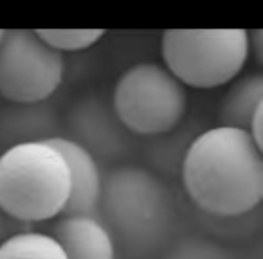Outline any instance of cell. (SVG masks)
<instances>
[{
	"label": "cell",
	"instance_id": "4fadbf2b",
	"mask_svg": "<svg viewBox=\"0 0 263 259\" xmlns=\"http://www.w3.org/2000/svg\"><path fill=\"white\" fill-rule=\"evenodd\" d=\"M180 124L172 132L155 137L154 144L148 150L152 164L162 173H170V175L180 173L187 148L198 135V133H191L190 126H180Z\"/></svg>",
	"mask_w": 263,
	"mask_h": 259
},
{
	"label": "cell",
	"instance_id": "8fae6325",
	"mask_svg": "<svg viewBox=\"0 0 263 259\" xmlns=\"http://www.w3.org/2000/svg\"><path fill=\"white\" fill-rule=\"evenodd\" d=\"M263 106V76L249 74L229 87L218 110L220 126L249 132L256 110Z\"/></svg>",
	"mask_w": 263,
	"mask_h": 259
},
{
	"label": "cell",
	"instance_id": "5bb4252c",
	"mask_svg": "<svg viewBox=\"0 0 263 259\" xmlns=\"http://www.w3.org/2000/svg\"><path fill=\"white\" fill-rule=\"evenodd\" d=\"M38 38L52 51L60 52H76L96 45L103 36V29H40L36 31Z\"/></svg>",
	"mask_w": 263,
	"mask_h": 259
},
{
	"label": "cell",
	"instance_id": "8992f818",
	"mask_svg": "<svg viewBox=\"0 0 263 259\" xmlns=\"http://www.w3.org/2000/svg\"><path fill=\"white\" fill-rule=\"evenodd\" d=\"M63 54L52 51L36 31H4L0 40V97L8 103L47 101L62 85Z\"/></svg>",
	"mask_w": 263,
	"mask_h": 259
},
{
	"label": "cell",
	"instance_id": "3957f363",
	"mask_svg": "<svg viewBox=\"0 0 263 259\" xmlns=\"http://www.w3.org/2000/svg\"><path fill=\"white\" fill-rule=\"evenodd\" d=\"M70 194L65 161L54 146L33 143L0 153V207L33 227L63 214Z\"/></svg>",
	"mask_w": 263,
	"mask_h": 259
},
{
	"label": "cell",
	"instance_id": "e0dca14e",
	"mask_svg": "<svg viewBox=\"0 0 263 259\" xmlns=\"http://www.w3.org/2000/svg\"><path fill=\"white\" fill-rule=\"evenodd\" d=\"M263 31L254 29L249 33V56H254L258 63L263 62Z\"/></svg>",
	"mask_w": 263,
	"mask_h": 259
},
{
	"label": "cell",
	"instance_id": "9c48e42d",
	"mask_svg": "<svg viewBox=\"0 0 263 259\" xmlns=\"http://www.w3.org/2000/svg\"><path fill=\"white\" fill-rule=\"evenodd\" d=\"M60 151L69 168L70 194L62 216H92L98 218L103 175L99 164L78 144L60 135L47 141Z\"/></svg>",
	"mask_w": 263,
	"mask_h": 259
},
{
	"label": "cell",
	"instance_id": "5b68a950",
	"mask_svg": "<svg viewBox=\"0 0 263 259\" xmlns=\"http://www.w3.org/2000/svg\"><path fill=\"white\" fill-rule=\"evenodd\" d=\"M112 108L130 133L157 137L175 130L187 110L184 85L161 63H136L116 81Z\"/></svg>",
	"mask_w": 263,
	"mask_h": 259
},
{
	"label": "cell",
	"instance_id": "7c38bea8",
	"mask_svg": "<svg viewBox=\"0 0 263 259\" xmlns=\"http://www.w3.org/2000/svg\"><path fill=\"white\" fill-rule=\"evenodd\" d=\"M0 259H67L62 247L44 230L27 229L0 245Z\"/></svg>",
	"mask_w": 263,
	"mask_h": 259
},
{
	"label": "cell",
	"instance_id": "7a4b0ae2",
	"mask_svg": "<svg viewBox=\"0 0 263 259\" xmlns=\"http://www.w3.org/2000/svg\"><path fill=\"white\" fill-rule=\"evenodd\" d=\"M98 220L130 257H146L166 243L175 207L168 187L141 166H117L101 182Z\"/></svg>",
	"mask_w": 263,
	"mask_h": 259
},
{
	"label": "cell",
	"instance_id": "9a60e30c",
	"mask_svg": "<svg viewBox=\"0 0 263 259\" xmlns=\"http://www.w3.org/2000/svg\"><path fill=\"white\" fill-rule=\"evenodd\" d=\"M166 259H231V255L218 241L190 236L177 241Z\"/></svg>",
	"mask_w": 263,
	"mask_h": 259
},
{
	"label": "cell",
	"instance_id": "ba28073f",
	"mask_svg": "<svg viewBox=\"0 0 263 259\" xmlns=\"http://www.w3.org/2000/svg\"><path fill=\"white\" fill-rule=\"evenodd\" d=\"M60 135L62 123L51 103H6L0 106V153Z\"/></svg>",
	"mask_w": 263,
	"mask_h": 259
},
{
	"label": "cell",
	"instance_id": "277c9868",
	"mask_svg": "<svg viewBox=\"0 0 263 259\" xmlns=\"http://www.w3.org/2000/svg\"><path fill=\"white\" fill-rule=\"evenodd\" d=\"M162 65L182 85L216 88L231 83L249 59L245 29H168L161 42Z\"/></svg>",
	"mask_w": 263,
	"mask_h": 259
},
{
	"label": "cell",
	"instance_id": "ac0fdd59",
	"mask_svg": "<svg viewBox=\"0 0 263 259\" xmlns=\"http://www.w3.org/2000/svg\"><path fill=\"white\" fill-rule=\"evenodd\" d=\"M2 34H4V29H0V40H2Z\"/></svg>",
	"mask_w": 263,
	"mask_h": 259
},
{
	"label": "cell",
	"instance_id": "30bf717a",
	"mask_svg": "<svg viewBox=\"0 0 263 259\" xmlns=\"http://www.w3.org/2000/svg\"><path fill=\"white\" fill-rule=\"evenodd\" d=\"M44 232L58 241L67 259H116L112 236L98 218L58 216Z\"/></svg>",
	"mask_w": 263,
	"mask_h": 259
},
{
	"label": "cell",
	"instance_id": "52a82bcc",
	"mask_svg": "<svg viewBox=\"0 0 263 259\" xmlns=\"http://www.w3.org/2000/svg\"><path fill=\"white\" fill-rule=\"evenodd\" d=\"M67 132V139L83 148L98 164L124 157L130 148V132L117 119L112 103L98 95H87L70 108Z\"/></svg>",
	"mask_w": 263,
	"mask_h": 259
},
{
	"label": "cell",
	"instance_id": "2e32d148",
	"mask_svg": "<svg viewBox=\"0 0 263 259\" xmlns=\"http://www.w3.org/2000/svg\"><path fill=\"white\" fill-rule=\"evenodd\" d=\"M27 229H31V227L13 220L9 214H6L4 209L0 207V245L4 243L8 237H11L13 234L22 232V230H27Z\"/></svg>",
	"mask_w": 263,
	"mask_h": 259
},
{
	"label": "cell",
	"instance_id": "6da1fadb",
	"mask_svg": "<svg viewBox=\"0 0 263 259\" xmlns=\"http://www.w3.org/2000/svg\"><path fill=\"white\" fill-rule=\"evenodd\" d=\"M180 176L190 200L211 218H234L261 205L263 155L243 130L200 132L187 148Z\"/></svg>",
	"mask_w": 263,
	"mask_h": 259
}]
</instances>
